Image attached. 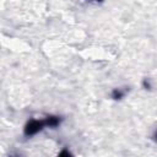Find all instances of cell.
Segmentation results:
<instances>
[{
    "label": "cell",
    "mask_w": 157,
    "mask_h": 157,
    "mask_svg": "<svg viewBox=\"0 0 157 157\" xmlns=\"http://www.w3.org/2000/svg\"><path fill=\"white\" fill-rule=\"evenodd\" d=\"M44 128H47V121H45V119H31V120L25 125L23 134H25V136L29 137V136H33V135L38 134V132L42 131Z\"/></svg>",
    "instance_id": "1"
},
{
    "label": "cell",
    "mask_w": 157,
    "mask_h": 157,
    "mask_svg": "<svg viewBox=\"0 0 157 157\" xmlns=\"http://www.w3.org/2000/svg\"><path fill=\"white\" fill-rule=\"evenodd\" d=\"M45 121H47V126L55 128V126H58L60 124L61 119H60V117H56V115H49V117L45 118Z\"/></svg>",
    "instance_id": "2"
},
{
    "label": "cell",
    "mask_w": 157,
    "mask_h": 157,
    "mask_svg": "<svg viewBox=\"0 0 157 157\" xmlns=\"http://www.w3.org/2000/svg\"><path fill=\"white\" fill-rule=\"evenodd\" d=\"M124 94H125L124 91H121L120 88H115V90H113V92H112V98H113V99H121V98L124 97Z\"/></svg>",
    "instance_id": "3"
},
{
    "label": "cell",
    "mask_w": 157,
    "mask_h": 157,
    "mask_svg": "<svg viewBox=\"0 0 157 157\" xmlns=\"http://www.w3.org/2000/svg\"><path fill=\"white\" fill-rule=\"evenodd\" d=\"M153 137H155V141H156V142H157V131H156V132H155V134H153Z\"/></svg>",
    "instance_id": "4"
},
{
    "label": "cell",
    "mask_w": 157,
    "mask_h": 157,
    "mask_svg": "<svg viewBox=\"0 0 157 157\" xmlns=\"http://www.w3.org/2000/svg\"><path fill=\"white\" fill-rule=\"evenodd\" d=\"M97 1H101V0H97Z\"/></svg>",
    "instance_id": "5"
}]
</instances>
